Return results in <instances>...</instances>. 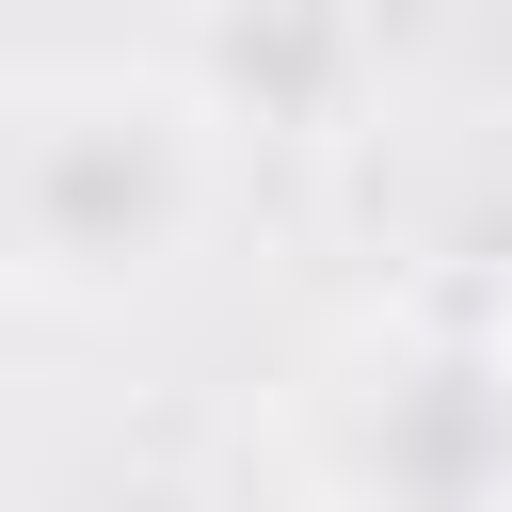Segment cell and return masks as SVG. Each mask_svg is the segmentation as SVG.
Here are the masks:
<instances>
[{
    "label": "cell",
    "mask_w": 512,
    "mask_h": 512,
    "mask_svg": "<svg viewBox=\"0 0 512 512\" xmlns=\"http://www.w3.org/2000/svg\"><path fill=\"white\" fill-rule=\"evenodd\" d=\"M256 144L176 64H16L0 80V304L16 320H160L224 272Z\"/></svg>",
    "instance_id": "cell-1"
},
{
    "label": "cell",
    "mask_w": 512,
    "mask_h": 512,
    "mask_svg": "<svg viewBox=\"0 0 512 512\" xmlns=\"http://www.w3.org/2000/svg\"><path fill=\"white\" fill-rule=\"evenodd\" d=\"M0 512H48V480H32V448L0 432Z\"/></svg>",
    "instance_id": "cell-3"
},
{
    "label": "cell",
    "mask_w": 512,
    "mask_h": 512,
    "mask_svg": "<svg viewBox=\"0 0 512 512\" xmlns=\"http://www.w3.org/2000/svg\"><path fill=\"white\" fill-rule=\"evenodd\" d=\"M320 512H512V336L448 304H368L304 352Z\"/></svg>",
    "instance_id": "cell-2"
}]
</instances>
